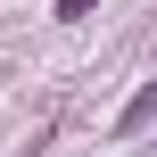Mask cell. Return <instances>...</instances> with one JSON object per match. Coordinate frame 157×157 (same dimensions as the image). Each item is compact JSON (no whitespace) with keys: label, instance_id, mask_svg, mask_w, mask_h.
<instances>
[{"label":"cell","instance_id":"1","mask_svg":"<svg viewBox=\"0 0 157 157\" xmlns=\"http://www.w3.org/2000/svg\"><path fill=\"white\" fill-rule=\"evenodd\" d=\"M149 116H157V83H149V91H141V99H132V108H124V116H116V132H141Z\"/></svg>","mask_w":157,"mask_h":157},{"label":"cell","instance_id":"2","mask_svg":"<svg viewBox=\"0 0 157 157\" xmlns=\"http://www.w3.org/2000/svg\"><path fill=\"white\" fill-rule=\"evenodd\" d=\"M83 8H91V0H58V17H83Z\"/></svg>","mask_w":157,"mask_h":157}]
</instances>
